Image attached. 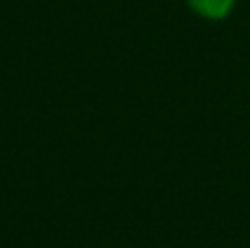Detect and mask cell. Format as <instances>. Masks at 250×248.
Segmentation results:
<instances>
[{
	"mask_svg": "<svg viewBox=\"0 0 250 248\" xmlns=\"http://www.w3.org/2000/svg\"><path fill=\"white\" fill-rule=\"evenodd\" d=\"M189 7L207 20H224L235 7V0H189Z\"/></svg>",
	"mask_w": 250,
	"mask_h": 248,
	"instance_id": "cell-1",
	"label": "cell"
}]
</instances>
